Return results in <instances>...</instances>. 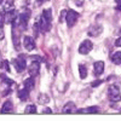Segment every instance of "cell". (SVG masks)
Returning <instances> with one entry per match:
<instances>
[{
    "instance_id": "cell-14",
    "label": "cell",
    "mask_w": 121,
    "mask_h": 121,
    "mask_svg": "<svg viewBox=\"0 0 121 121\" xmlns=\"http://www.w3.org/2000/svg\"><path fill=\"white\" fill-rule=\"evenodd\" d=\"M23 85H24V88H27L29 92H30V90H33V88H34V79H33V76L26 79V80H24V82H23Z\"/></svg>"
},
{
    "instance_id": "cell-11",
    "label": "cell",
    "mask_w": 121,
    "mask_h": 121,
    "mask_svg": "<svg viewBox=\"0 0 121 121\" xmlns=\"http://www.w3.org/2000/svg\"><path fill=\"white\" fill-rule=\"evenodd\" d=\"M102 33V27L100 26H98V24H96V26H93V27H91L90 29H88V35L90 36H97L98 34H100Z\"/></svg>"
},
{
    "instance_id": "cell-24",
    "label": "cell",
    "mask_w": 121,
    "mask_h": 121,
    "mask_svg": "<svg viewBox=\"0 0 121 121\" xmlns=\"http://www.w3.org/2000/svg\"><path fill=\"white\" fill-rule=\"evenodd\" d=\"M39 102H40V103H47V102H48V97L41 95V96L39 97Z\"/></svg>"
},
{
    "instance_id": "cell-6",
    "label": "cell",
    "mask_w": 121,
    "mask_h": 121,
    "mask_svg": "<svg viewBox=\"0 0 121 121\" xmlns=\"http://www.w3.org/2000/svg\"><path fill=\"white\" fill-rule=\"evenodd\" d=\"M28 21H29V12H22L19 15V22H18V26L21 29H26L27 28V24H28Z\"/></svg>"
},
{
    "instance_id": "cell-8",
    "label": "cell",
    "mask_w": 121,
    "mask_h": 121,
    "mask_svg": "<svg viewBox=\"0 0 121 121\" xmlns=\"http://www.w3.org/2000/svg\"><path fill=\"white\" fill-rule=\"evenodd\" d=\"M93 70H95V75H96V76L102 75L103 72H104V63L102 62V60H98V62H96V63L93 64Z\"/></svg>"
},
{
    "instance_id": "cell-26",
    "label": "cell",
    "mask_w": 121,
    "mask_h": 121,
    "mask_svg": "<svg viewBox=\"0 0 121 121\" xmlns=\"http://www.w3.org/2000/svg\"><path fill=\"white\" fill-rule=\"evenodd\" d=\"M115 46H117V47H121V38H119L116 41H115Z\"/></svg>"
},
{
    "instance_id": "cell-2",
    "label": "cell",
    "mask_w": 121,
    "mask_h": 121,
    "mask_svg": "<svg viewBox=\"0 0 121 121\" xmlns=\"http://www.w3.org/2000/svg\"><path fill=\"white\" fill-rule=\"evenodd\" d=\"M79 12L74 11V10H69L67 11V16H65V22L68 24V27H74L79 19Z\"/></svg>"
},
{
    "instance_id": "cell-19",
    "label": "cell",
    "mask_w": 121,
    "mask_h": 121,
    "mask_svg": "<svg viewBox=\"0 0 121 121\" xmlns=\"http://www.w3.org/2000/svg\"><path fill=\"white\" fill-rule=\"evenodd\" d=\"M24 113H26V114H35V113H36V107H35L34 104L28 105V107L26 108V110H24Z\"/></svg>"
},
{
    "instance_id": "cell-3",
    "label": "cell",
    "mask_w": 121,
    "mask_h": 121,
    "mask_svg": "<svg viewBox=\"0 0 121 121\" xmlns=\"http://www.w3.org/2000/svg\"><path fill=\"white\" fill-rule=\"evenodd\" d=\"M12 64H13L15 69L17 70L18 73L23 72V70L26 69V67H27V62H26L24 57H22V56H19L18 58H15V59H12Z\"/></svg>"
},
{
    "instance_id": "cell-4",
    "label": "cell",
    "mask_w": 121,
    "mask_h": 121,
    "mask_svg": "<svg viewBox=\"0 0 121 121\" xmlns=\"http://www.w3.org/2000/svg\"><path fill=\"white\" fill-rule=\"evenodd\" d=\"M92 48H93L92 41H90V40H84V41L81 43V45L79 46V53H81V55H87Z\"/></svg>"
},
{
    "instance_id": "cell-1",
    "label": "cell",
    "mask_w": 121,
    "mask_h": 121,
    "mask_svg": "<svg viewBox=\"0 0 121 121\" xmlns=\"http://www.w3.org/2000/svg\"><path fill=\"white\" fill-rule=\"evenodd\" d=\"M108 97L112 102H120L121 100V93L120 88L116 85H112L108 88Z\"/></svg>"
},
{
    "instance_id": "cell-15",
    "label": "cell",
    "mask_w": 121,
    "mask_h": 121,
    "mask_svg": "<svg viewBox=\"0 0 121 121\" xmlns=\"http://www.w3.org/2000/svg\"><path fill=\"white\" fill-rule=\"evenodd\" d=\"M18 97H19V99L21 100H27L28 98H29V91L27 90V88H23V90H19L18 91Z\"/></svg>"
},
{
    "instance_id": "cell-18",
    "label": "cell",
    "mask_w": 121,
    "mask_h": 121,
    "mask_svg": "<svg viewBox=\"0 0 121 121\" xmlns=\"http://www.w3.org/2000/svg\"><path fill=\"white\" fill-rule=\"evenodd\" d=\"M79 75H80V78H81V79H85L87 76V69H86V67L84 64H80L79 65Z\"/></svg>"
},
{
    "instance_id": "cell-16",
    "label": "cell",
    "mask_w": 121,
    "mask_h": 121,
    "mask_svg": "<svg viewBox=\"0 0 121 121\" xmlns=\"http://www.w3.org/2000/svg\"><path fill=\"white\" fill-rule=\"evenodd\" d=\"M41 16L45 19H47V21H52V10L51 9H45L41 13Z\"/></svg>"
},
{
    "instance_id": "cell-21",
    "label": "cell",
    "mask_w": 121,
    "mask_h": 121,
    "mask_svg": "<svg viewBox=\"0 0 121 121\" xmlns=\"http://www.w3.org/2000/svg\"><path fill=\"white\" fill-rule=\"evenodd\" d=\"M65 16H67V10H62L60 13H59V23H63L64 22Z\"/></svg>"
},
{
    "instance_id": "cell-12",
    "label": "cell",
    "mask_w": 121,
    "mask_h": 121,
    "mask_svg": "<svg viewBox=\"0 0 121 121\" xmlns=\"http://www.w3.org/2000/svg\"><path fill=\"white\" fill-rule=\"evenodd\" d=\"M98 112H99L98 107H88V108H85L82 110H79L78 113H80V114H97Z\"/></svg>"
},
{
    "instance_id": "cell-25",
    "label": "cell",
    "mask_w": 121,
    "mask_h": 121,
    "mask_svg": "<svg viewBox=\"0 0 121 121\" xmlns=\"http://www.w3.org/2000/svg\"><path fill=\"white\" fill-rule=\"evenodd\" d=\"M100 84H102V80H97V81L92 82V87H96V86H98V85H100Z\"/></svg>"
},
{
    "instance_id": "cell-22",
    "label": "cell",
    "mask_w": 121,
    "mask_h": 121,
    "mask_svg": "<svg viewBox=\"0 0 121 121\" xmlns=\"http://www.w3.org/2000/svg\"><path fill=\"white\" fill-rule=\"evenodd\" d=\"M0 67H4V69L6 70V72H11V70H10V65H9V60H3L1 63H0Z\"/></svg>"
},
{
    "instance_id": "cell-20",
    "label": "cell",
    "mask_w": 121,
    "mask_h": 121,
    "mask_svg": "<svg viewBox=\"0 0 121 121\" xmlns=\"http://www.w3.org/2000/svg\"><path fill=\"white\" fill-rule=\"evenodd\" d=\"M0 78H1V80L5 82V84H7V85H12L13 84V80H11L10 78H7L4 73H1V75H0Z\"/></svg>"
},
{
    "instance_id": "cell-23",
    "label": "cell",
    "mask_w": 121,
    "mask_h": 121,
    "mask_svg": "<svg viewBox=\"0 0 121 121\" xmlns=\"http://www.w3.org/2000/svg\"><path fill=\"white\" fill-rule=\"evenodd\" d=\"M4 23H5V12H0V28L4 27Z\"/></svg>"
},
{
    "instance_id": "cell-17",
    "label": "cell",
    "mask_w": 121,
    "mask_h": 121,
    "mask_svg": "<svg viewBox=\"0 0 121 121\" xmlns=\"http://www.w3.org/2000/svg\"><path fill=\"white\" fill-rule=\"evenodd\" d=\"M112 60H113L114 64H121V51L115 52V53L112 56Z\"/></svg>"
},
{
    "instance_id": "cell-7",
    "label": "cell",
    "mask_w": 121,
    "mask_h": 121,
    "mask_svg": "<svg viewBox=\"0 0 121 121\" xmlns=\"http://www.w3.org/2000/svg\"><path fill=\"white\" fill-rule=\"evenodd\" d=\"M23 45L26 47V50H28V51H32V50L35 48V41H34V39L32 36H24L23 39Z\"/></svg>"
},
{
    "instance_id": "cell-13",
    "label": "cell",
    "mask_w": 121,
    "mask_h": 121,
    "mask_svg": "<svg viewBox=\"0 0 121 121\" xmlns=\"http://www.w3.org/2000/svg\"><path fill=\"white\" fill-rule=\"evenodd\" d=\"M13 21H16V11H13V10H10V11H7L6 15H5V22L12 23Z\"/></svg>"
},
{
    "instance_id": "cell-10",
    "label": "cell",
    "mask_w": 121,
    "mask_h": 121,
    "mask_svg": "<svg viewBox=\"0 0 121 121\" xmlns=\"http://www.w3.org/2000/svg\"><path fill=\"white\" fill-rule=\"evenodd\" d=\"M76 107H75V104L73 103V102H68L64 107H63V113L64 114H73V113H75L76 112Z\"/></svg>"
},
{
    "instance_id": "cell-5",
    "label": "cell",
    "mask_w": 121,
    "mask_h": 121,
    "mask_svg": "<svg viewBox=\"0 0 121 121\" xmlns=\"http://www.w3.org/2000/svg\"><path fill=\"white\" fill-rule=\"evenodd\" d=\"M39 70H40V63H39V60H34V62H32V64L29 65L28 68V73L30 76H36L39 74Z\"/></svg>"
},
{
    "instance_id": "cell-27",
    "label": "cell",
    "mask_w": 121,
    "mask_h": 121,
    "mask_svg": "<svg viewBox=\"0 0 121 121\" xmlns=\"http://www.w3.org/2000/svg\"><path fill=\"white\" fill-rule=\"evenodd\" d=\"M44 114H52V110L50 109V108H45V110H44Z\"/></svg>"
},
{
    "instance_id": "cell-29",
    "label": "cell",
    "mask_w": 121,
    "mask_h": 121,
    "mask_svg": "<svg viewBox=\"0 0 121 121\" xmlns=\"http://www.w3.org/2000/svg\"><path fill=\"white\" fill-rule=\"evenodd\" d=\"M115 1H116L117 4H120V1H121V0H115Z\"/></svg>"
},
{
    "instance_id": "cell-30",
    "label": "cell",
    "mask_w": 121,
    "mask_h": 121,
    "mask_svg": "<svg viewBox=\"0 0 121 121\" xmlns=\"http://www.w3.org/2000/svg\"><path fill=\"white\" fill-rule=\"evenodd\" d=\"M3 1H4V0H0V4H1V3H3Z\"/></svg>"
},
{
    "instance_id": "cell-28",
    "label": "cell",
    "mask_w": 121,
    "mask_h": 121,
    "mask_svg": "<svg viewBox=\"0 0 121 121\" xmlns=\"http://www.w3.org/2000/svg\"><path fill=\"white\" fill-rule=\"evenodd\" d=\"M115 10H116V11H119V12H121V3L116 5V7H115Z\"/></svg>"
},
{
    "instance_id": "cell-9",
    "label": "cell",
    "mask_w": 121,
    "mask_h": 121,
    "mask_svg": "<svg viewBox=\"0 0 121 121\" xmlns=\"http://www.w3.org/2000/svg\"><path fill=\"white\" fill-rule=\"evenodd\" d=\"M12 108H13V104L10 99H7L6 102L3 104V108H1V114H9V113H12Z\"/></svg>"
}]
</instances>
